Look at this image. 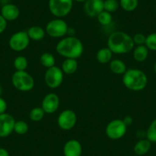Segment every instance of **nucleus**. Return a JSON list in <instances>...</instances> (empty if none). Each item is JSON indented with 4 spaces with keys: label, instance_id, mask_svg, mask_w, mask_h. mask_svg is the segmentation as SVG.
<instances>
[{
    "label": "nucleus",
    "instance_id": "obj_1",
    "mask_svg": "<svg viewBox=\"0 0 156 156\" xmlns=\"http://www.w3.org/2000/svg\"><path fill=\"white\" fill-rule=\"evenodd\" d=\"M107 48L115 55H125L133 50L135 44L131 35L124 31H115L108 37Z\"/></svg>",
    "mask_w": 156,
    "mask_h": 156
},
{
    "label": "nucleus",
    "instance_id": "obj_2",
    "mask_svg": "<svg viewBox=\"0 0 156 156\" xmlns=\"http://www.w3.org/2000/svg\"><path fill=\"white\" fill-rule=\"evenodd\" d=\"M56 51L65 58L77 59L83 53V44L75 36H66L56 44Z\"/></svg>",
    "mask_w": 156,
    "mask_h": 156
},
{
    "label": "nucleus",
    "instance_id": "obj_3",
    "mask_svg": "<svg viewBox=\"0 0 156 156\" xmlns=\"http://www.w3.org/2000/svg\"><path fill=\"white\" fill-rule=\"evenodd\" d=\"M122 83L127 89L135 92L142 91L148 84L147 75L142 70L136 68L127 69L122 76Z\"/></svg>",
    "mask_w": 156,
    "mask_h": 156
},
{
    "label": "nucleus",
    "instance_id": "obj_4",
    "mask_svg": "<svg viewBox=\"0 0 156 156\" xmlns=\"http://www.w3.org/2000/svg\"><path fill=\"white\" fill-rule=\"evenodd\" d=\"M12 83L18 90L22 92L31 91L34 87V80L26 70H16L12 76Z\"/></svg>",
    "mask_w": 156,
    "mask_h": 156
},
{
    "label": "nucleus",
    "instance_id": "obj_5",
    "mask_svg": "<svg viewBox=\"0 0 156 156\" xmlns=\"http://www.w3.org/2000/svg\"><path fill=\"white\" fill-rule=\"evenodd\" d=\"M68 28V25L64 19L56 18L48 22L44 29L46 34L49 37L54 38H61L67 35Z\"/></svg>",
    "mask_w": 156,
    "mask_h": 156
},
{
    "label": "nucleus",
    "instance_id": "obj_6",
    "mask_svg": "<svg viewBox=\"0 0 156 156\" xmlns=\"http://www.w3.org/2000/svg\"><path fill=\"white\" fill-rule=\"evenodd\" d=\"M73 0H49L48 9L55 17H65L70 14L73 9Z\"/></svg>",
    "mask_w": 156,
    "mask_h": 156
},
{
    "label": "nucleus",
    "instance_id": "obj_7",
    "mask_svg": "<svg viewBox=\"0 0 156 156\" xmlns=\"http://www.w3.org/2000/svg\"><path fill=\"white\" fill-rule=\"evenodd\" d=\"M127 131V126L122 119H115L111 120L106 125L105 133L106 136L112 140H118L123 137Z\"/></svg>",
    "mask_w": 156,
    "mask_h": 156
},
{
    "label": "nucleus",
    "instance_id": "obj_8",
    "mask_svg": "<svg viewBox=\"0 0 156 156\" xmlns=\"http://www.w3.org/2000/svg\"><path fill=\"white\" fill-rule=\"evenodd\" d=\"M30 41L26 31H19L12 34L9 40V46L14 51L20 52L27 49Z\"/></svg>",
    "mask_w": 156,
    "mask_h": 156
},
{
    "label": "nucleus",
    "instance_id": "obj_9",
    "mask_svg": "<svg viewBox=\"0 0 156 156\" xmlns=\"http://www.w3.org/2000/svg\"><path fill=\"white\" fill-rule=\"evenodd\" d=\"M64 80V72L61 68L53 66L48 68L44 73V82L51 89H56L59 87Z\"/></svg>",
    "mask_w": 156,
    "mask_h": 156
},
{
    "label": "nucleus",
    "instance_id": "obj_10",
    "mask_svg": "<svg viewBox=\"0 0 156 156\" xmlns=\"http://www.w3.org/2000/svg\"><path fill=\"white\" fill-rule=\"evenodd\" d=\"M76 120H77V116L74 111L71 109H65L58 115V125L62 130L68 131L75 126Z\"/></svg>",
    "mask_w": 156,
    "mask_h": 156
},
{
    "label": "nucleus",
    "instance_id": "obj_11",
    "mask_svg": "<svg viewBox=\"0 0 156 156\" xmlns=\"http://www.w3.org/2000/svg\"><path fill=\"white\" fill-rule=\"evenodd\" d=\"M16 119L9 113L4 112L0 115V138L9 136L14 131Z\"/></svg>",
    "mask_w": 156,
    "mask_h": 156
},
{
    "label": "nucleus",
    "instance_id": "obj_12",
    "mask_svg": "<svg viewBox=\"0 0 156 156\" xmlns=\"http://www.w3.org/2000/svg\"><path fill=\"white\" fill-rule=\"evenodd\" d=\"M60 106V98L58 94L49 93L46 94L42 100L41 106L45 113L51 114L56 112Z\"/></svg>",
    "mask_w": 156,
    "mask_h": 156
},
{
    "label": "nucleus",
    "instance_id": "obj_13",
    "mask_svg": "<svg viewBox=\"0 0 156 156\" xmlns=\"http://www.w3.org/2000/svg\"><path fill=\"white\" fill-rule=\"evenodd\" d=\"M84 12L88 17L97 18V16L103 11V0H87L83 5Z\"/></svg>",
    "mask_w": 156,
    "mask_h": 156
},
{
    "label": "nucleus",
    "instance_id": "obj_14",
    "mask_svg": "<svg viewBox=\"0 0 156 156\" xmlns=\"http://www.w3.org/2000/svg\"><path fill=\"white\" fill-rule=\"evenodd\" d=\"M83 148L79 141L76 139H70L67 141L63 148V154L64 156H81Z\"/></svg>",
    "mask_w": 156,
    "mask_h": 156
},
{
    "label": "nucleus",
    "instance_id": "obj_15",
    "mask_svg": "<svg viewBox=\"0 0 156 156\" xmlns=\"http://www.w3.org/2000/svg\"><path fill=\"white\" fill-rule=\"evenodd\" d=\"M1 15L7 22H12L19 17L20 10L17 5L12 3L4 4L1 9Z\"/></svg>",
    "mask_w": 156,
    "mask_h": 156
},
{
    "label": "nucleus",
    "instance_id": "obj_16",
    "mask_svg": "<svg viewBox=\"0 0 156 156\" xmlns=\"http://www.w3.org/2000/svg\"><path fill=\"white\" fill-rule=\"evenodd\" d=\"M26 31L30 40H32V41H41L46 35L45 29L37 25L30 27Z\"/></svg>",
    "mask_w": 156,
    "mask_h": 156
},
{
    "label": "nucleus",
    "instance_id": "obj_17",
    "mask_svg": "<svg viewBox=\"0 0 156 156\" xmlns=\"http://www.w3.org/2000/svg\"><path fill=\"white\" fill-rule=\"evenodd\" d=\"M151 147V142L147 139H139L133 147V151L137 155H144L150 151Z\"/></svg>",
    "mask_w": 156,
    "mask_h": 156
},
{
    "label": "nucleus",
    "instance_id": "obj_18",
    "mask_svg": "<svg viewBox=\"0 0 156 156\" xmlns=\"http://www.w3.org/2000/svg\"><path fill=\"white\" fill-rule=\"evenodd\" d=\"M133 58L137 62H144L148 56V49L145 44L136 45L133 48Z\"/></svg>",
    "mask_w": 156,
    "mask_h": 156
},
{
    "label": "nucleus",
    "instance_id": "obj_19",
    "mask_svg": "<svg viewBox=\"0 0 156 156\" xmlns=\"http://www.w3.org/2000/svg\"><path fill=\"white\" fill-rule=\"evenodd\" d=\"M78 69V62L76 59L66 58L62 63L61 70L65 74H73Z\"/></svg>",
    "mask_w": 156,
    "mask_h": 156
},
{
    "label": "nucleus",
    "instance_id": "obj_20",
    "mask_svg": "<svg viewBox=\"0 0 156 156\" xmlns=\"http://www.w3.org/2000/svg\"><path fill=\"white\" fill-rule=\"evenodd\" d=\"M109 67L111 72L117 75H123L127 70L125 63L119 59L111 60Z\"/></svg>",
    "mask_w": 156,
    "mask_h": 156
},
{
    "label": "nucleus",
    "instance_id": "obj_21",
    "mask_svg": "<svg viewBox=\"0 0 156 156\" xmlns=\"http://www.w3.org/2000/svg\"><path fill=\"white\" fill-rule=\"evenodd\" d=\"M112 52L109 48H102L97 51L96 58L97 61L100 64H107L109 63L112 58Z\"/></svg>",
    "mask_w": 156,
    "mask_h": 156
},
{
    "label": "nucleus",
    "instance_id": "obj_22",
    "mask_svg": "<svg viewBox=\"0 0 156 156\" xmlns=\"http://www.w3.org/2000/svg\"><path fill=\"white\" fill-rule=\"evenodd\" d=\"M40 63L45 68H50L55 65V58L51 53L44 52L40 57Z\"/></svg>",
    "mask_w": 156,
    "mask_h": 156
},
{
    "label": "nucleus",
    "instance_id": "obj_23",
    "mask_svg": "<svg viewBox=\"0 0 156 156\" xmlns=\"http://www.w3.org/2000/svg\"><path fill=\"white\" fill-rule=\"evenodd\" d=\"M44 115H45V112L43 110L42 108L37 106L31 109L28 116L32 122H40L44 118Z\"/></svg>",
    "mask_w": 156,
    "mask_h": 156
},
{
    "label": "nucleus",
    "instance_id": "obj_24",
    "mask_svg": "<svg viewBox=\"0 0 156 156\" xmlns=\"http://www.w3.org/2000/svg\"><path fill=\"white\" fill-rule=\"evenodd\" d=\"M119 5L124 11L131 12L137 9L139 5V0H120Z\"/></svg>",
    "mask_w": 156,
    "mask_h": 156
},
{
    "label": "nucleus",
    "instance_id": "obj_25",
    "mask_svg": "<svg viewBox=\"0 0 156 156\" xmlns=\"http://www.w3.org/2000/svg\"><path fill=\"white\" fill-rule=\"evenodd\" d=\"M28 65V61L27 58L24 56H18L15 58L13 61V66L15 69L19 71H22V70H26L27 67Z\"/></svg>",
    "mask_w": 156,
    "mask_h": 156
},
{
    "label": "nucleus",
    "instance_id": "obj_26",
    "mask_svg": "<svg viewBox=\"0 0 156 156\" xmlns=\"http://www.w3.org/2000/svg\"><path fill=\"white\" fill-rule=\"evenodd\" d=\"M146 139L151 143H156V119L151 121L147 129Z\"/></svg>",
    "mask_w": 156,
    "mask_h": 156
},
{
    "label": "nucleus",
    "instance_id": "obj_27",
    "mask_svg": "<svg viewBox=\"0 0 156 156\" xmlns=\"http://www.w3.org/2000/svg\"><path fill=\"white\" fill-rule=\"evenodd\" d=\"M29 129V126H28V123L23 120H18L16 121L14 126V131L16 134L18 135H25L26 134Z\"/></svg>",
    "mask_w": 156,
    "mask_h": 156
},
{
    "label": "nucleus",
    "instance_id": "obj_28",
    "mask_svg": "<svg viewBox=\"0 0 156 156\" xmlns=\"http://www.w3.org/2000/svg\"><path fill=\"white\" fill-rule=\"evenodd\" d=\"M97 19L100 25H103V26H107L112 22V16L111 13L103 10L97 16Z\"/></svg>",
    "mask_w": 156,
    "mask_h": 156
},
{
    "label": "nucleus",
    "instance_id": "obj_29",
    "mask_svg": "<svg viewBox=\"0 0 156 156\" xmlns=\"http://www.w3.org/2000/svg\"><path fill=\"white\" fill-rule=\"evenodd\" d=\"M119 2L117 0H104L103 1V10L109 13H113L118 10Z\"/></svg>",
    "mask_w": 156,
    "mask_h": 156
},
{
    "label": "nucleus",
    "instance_id": "obj_30",
    "mask_svg": "<svg viewBox=\"0 0 156 156\" xmlns=\"http://www.w3.org/2000/svg\"><path fill=\"white\" fill-rule=\"evenodd\" d=\"M145 45L148 50L156 51V32H153L146 36Z\"/></svg>",
    "mask_w": 156,
    "mask_h": 156
},
{
    "label": "nucleus",
    "instance_id": "obj_31",
    "mask_svg": "<svg viewBox=\"0 0 156 156\" xmlns=\"http://www.w3.org/2000/svg\"><path fill=\"white\" fill-rule=\"evenodd\" d=\"M135 45H143L145 43L146 36L142 33H136L133 37Z\"/></svg>",
    "mask_w": 156,
    "mask_h": 156
},
{
    "label": "nucleus",
    "instance_id": "obj_32",
    "mask_svg": "<svg viewBox=\"0 0 156 156\" xmlns=\"http://www.w3.org/2000/svg\"><path fill=\"white\" fill-rule=\"evenodd\" d=\"M7 28V21L0 14V34H2Z\"/></svg>",
    "mask_w": 156,
    "mask_h": 156
},
{
    "label": "nucleus",
    "instance_id": "obj_33",
    "mask_svg": "<svg viewBox=\"0 0 156 156\" xmlns=\"http://www.w3.org/2000/svg\"><path fill=\"white\" fill-rule=\"evenodd\" d=\"M7 109V103L2 97H0V115L5 112Z\"/></svg>",
    "mask_w": 156,
    "mask_h": 156
},
{
    "label": "nucleus",
    "instance_id": "obj_34",
    "mask_svg": "<svg viewBox=\"0 0 156 156\" xmlns=\"http://www.w3.org/2000/svg\"><path fill=\"white\" fill-rule=\"evenodd\" d=\"M136 136L139 139H146V131L143 129L137 130L136 133Z\"/></svg>",
    "mask_w": 156,
    "mask_h": 156
},
{
    "label": "nucleus",
    "instance_id": "obj_35",
    "mask_svg": "<svg viewBox=\"0 0 156 156\" xmlns=\"http://www.w3.org/2000/svg\"><path fill=\"white\" fill-rule=\"evenodd\" d=\"M122 121H123L124 123H125L126 125L127 126V127H128L129 126H130L133 124V117L130 116V115H126V116L124 117V119H122Z\"/></svg>",
    "mask_w": 156,
    "mask_h": 156
},
{
    "label": "nucleus",
    "instance_id": "obj_36",
    "mask_svg": "<svg viewBox=\"0 0 156 156\" xmlns=\"http://www.w3.org/2000/svg\"><path fill=\"white\" fill-rule=\"evenodd\" d=\"M0 156H9L8 150L4 148H0Z\"/></svg>",
    "mask_w": 156,
    "mask_h": 156
},
{
    "label": "nucleus",
    "instance_id": "obj_37",
    "mask_svg": "<svg viewBox=\"0 0 156 156\" xmlns=\"http://www.w3.org/2000/svg\"><path fill=\"white\" fill-rule=\"evenodd\" d=\"M73 1L77 2H85L86 1H87V0H73Z\"/></svg>",
    "mask_w": 156,
    "mask_h": 156
},
{
    "label": "nucleus",
    "instance_id": "obj_38",
    "mask_svg": "<svg viewBox=\"0 0 156 156\" xmlns=\"http://www.w3.org/2000/svg\"><path fill=\"white\" fill-rule=\"evenodd\" d=\"M2 94V87H1V85H0V97H1Z\"/></svg>",
    "mask_w": 156,
    "mask_h": 156
},
{
    "label": "nucleus",
    "instance_id": "obj_39",
    "mask_svg": "<svg viewBox=\"0 0 156 156\" xmlns=\"http://www.w3.org/2000/svg\"><path fill=\"white\" fill-rule=\"evenodd\" d=\"M154 73L156 74V62L154 63Z\"/></svg>",
    "mask_w": 156,
    "mask_h": 156
},
{
    "label": "nucleus",
    "instance_id": "obj_40",
    "mask_svg": "<svg viewBox=\"0 0 156 156\" xmlns=\"http://www.w3.org/2000/svg\"><path fill=\"white\" fill-rule=\"evenodd\" d=\"M103 1H104V0H103Z\"/></svg>",
    "mask_w": 156,
    "mask_h": 156
},
{
    "label": "nucleus",
    "instance_id": "obj_41",
    "mask_svg": "<svg viewBox=\"0 0 156 156\" xmlns=\"http://www.w3.org/2000/svg\"><path fill=\"white\" fill-rule=\"evenodd\" d=\"M155 1H156V0H155Z\"/></svg>",
    "mask_w": 156,
    "mask_h": 156
}]
</instances>
